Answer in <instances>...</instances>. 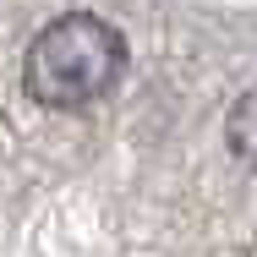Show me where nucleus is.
Listing matches in <instances>:
<instances>
[{"label": "nucleus", "mask_w": 257, "mask_h": 257, "mask_svg": "<svg viewBox=\"0 0 257 257\" xmlns=\"http://www.w3.org/2000/svg\"><path fill=\"white\" fill-rule=\"evenodd\" d=\"M126 77V39L99 11H60L39 28L22 60V82L44 109H82Z\"/></svg>", "instance_id": "obj_1"}, {"label": "nucleus", "mask_w": 257, "mask_h": 257, "mask_svg": "<svg viewBox=\"0 0 257 257\" xmlns=\"http://www.w3.org/2000/svg\"><path fill=\"white\" fill-rule=\"evenodd\" d=\"M224 143H230V154L241 159L246 170H257V88L230 104V115H224Z\"/></svg>", "instance_id": "obj_2"}]
</instances>
